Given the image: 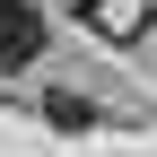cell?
<instances>
[{
	"label": "cell",
	"instance_id": "2",
	"mask_svg": "<svg viewBox=\"0 0 157 157\" xmlns=\"http://www.w3.org/2000/svg\"><path fill=\"white\" fill-rule=\"evenodd\" d=\"M35 113H44L52 131H70V140H78V131H96V105H87L78 87H44V105H35Z\"/></svg>",
	"mask_w": 157,
	"mask_h": 157
},
{
	"label": "cell",
	"instance_id": "1",
	"mask_svg": "<svg viewBox=\"0 0 157 157\" xmlns=\"http://www.w3.org/2000/svg\"><path fill=\"white\" fill-rule=\"evenodd\" d=\"M44 44H52L44 35V9H35V0H0V78H17Z\"/></svg>",
	"mask_w": 157,
	"mask_h": 157
}]
</instances>
